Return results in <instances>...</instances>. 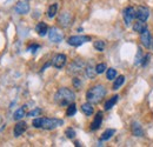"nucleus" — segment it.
<instances>
[{
  "instance_id": "obj_1",
  "label": "nucleus",
  "mask_w": 153,
  "mask_h": 147,
  "mask_svg": "<svg viewBox=\"0 0 153 147\" xmlns=\"http://www.w3.org/2000/svg\"><path fill=\"white\" fill-rule=\"evenodd\" d=\"M76 100V94L72 90L67 88V87H61L57 91V93L54 94V101L56 104L61 106V107H65V106H68L71 105L72 102H74Z\"/></svg>"
},
{
  "instance_id": "obj_2",
  "label": "nucleus",
  "mask_w": 153,
  "mask_h": 147,
  "mask_svg": "<svg viewBox=\"0 0 153 147\" xmlns=\"http://www.w3.org/2000/svg\"><path fill=\"white\" fill-rule=\"evenodd\" d=\"M33 127L36 128L46 129V131H52V129L57 128L59 126L64 125V120L57 119V118H36L32 121Z\"/></svg>"
},
{
  "instance_id": "obj_3",
  "label": "nucleus",
  "mask_w": 153,
  "mask_h": 147,
  "mask_svg": "<svg viewBox=\"0 0 153 147\" xmlns=\"http://www.w3.org/2000/svg\"><path fill=\"white\" fill-rule=\"evenodd\" d=\"M105 95H106V88L102 85H96L87 91L86 99L88 102L93 105V104H99L104 99Z\"/></svg>"
},
{
  "instance_id": "obj_4",
  "label": "nucleus",
  "mask_w": 153,
  "mask_h": 147,
  "mask_svg": "<svg viewBox=\"0 0 153 147\" xmlns=\"http://www.w3.org/2000/svg\"><path fill=\"white\" fill-rule=\"evenodd\" d=\"M88 41H91V37H88V36H73V37H70L67 39V44L71 46H74V47L81 46L82 44L88 42Z\"/></svg>"
},
{
  "instance_id": "obj_5",
  "label": "nucleus",
  "mask_w": 153,
  "mask_h": 147,
  "mask_svg": "<svg viewBox=\"0 0 153 147\" xmlns=\"http://www.w3.org/2000/svg\"><path fill=\"white\" fill-rule=\"evenodd\" d=\"M48 39H50V41H52L54 44H59V42L62 41L64 34H62V32L59 28H57V27H51L48 30Z\"/></svg>"
},
{
  "instance_id": "obj_6",
  "label": "nucleus",
  "mask_w": 153,
  "mask_h": 147,
  "mask_svg": "<svg viewBox=\"0 0 153 147\" xmlns=\"http://www.w3.org/2000/svg\"><path fill=\"white\" fill-rule=\"evenodd\" d=\"M123 18L125 21V25L126 26H130L133 21V19L135 18V10L133 7H126L124 11H123Z\"/></svg>"
},
{
  "instance_id": "obj_7",
  "label": "nucleus",
  "mask_w": 153,
  "mask_h": 147,
  "mask_svg": "<svg viewBox=\"0 0 153 147\" xmlns=\"http://www.w3.org/2000/svg\"><path fill=\"white\" fill-rule=\"evenodd\" d=\"M85 67V62L82 60L76 59L70 66H68V73L70 74H79Z\"/></svg>"
},
{
  "instance_id": "obj_8",
  "label": "nucleus",
  "mask_w": 153,
  "mask_h": 147,
  "mask_svg": "<svg viewBox=\"0 0 153 147\" xmlns=\"http://www.w3.org/2000/svg\"><path fill=\"white\" fill-rule=\"evenodd\" d=\"M66 61H67V56L65 54H57L51 61L52 66L57 70H61L65 65H66Z\"/></svg>"
},
{
  "instance_id": "obj_9",
  "label": "nucleus",
  "mask_w": 153,
  "mask_h": 147,
  "mask_svg": "<svg viewBox=\"0 0 153 147\" xmlns=\"http://www.w3.org/2000/svg\"><path fill=\"white\" fill-rule=\"evenodd\" d=\"M135 18L140 21H146L150 18V8L145 6H139L135 11Z\"/></svg>"
},
{
  "instance_id": "obj_10",
  "label": "nucleus",
  "mask_w": 153,
  "mask_h": 147,
  "mask_svg": "<svg viewBox=\"0 0 153 147\" xmlns=\"http://www.w3.org/2000/svg\"><path fill=\"white\" fill-rule=\"evenodd\" d=\"M140 41H141V44H143L144 47H146V48H150L151 47V45H152V36H151L149 28L145 30L140 34Z\"/></svg>"
},
{
  "instance_id": "obj_11",
  "label": "nucleus",
  "mask_w": 153,
  "mask_h": 147,
  "mask_svg": "<svg viewBox=\"0 0 153 147\" xmlns=\"http://www.w3.org/2000/svg\"><path fill=\"white\" fill-rule=\"evenodd\" d=\"M71 21H72V17H71V13L68 12H62L58 17V22L62 27H68L71 25Z\"/></svg>"
},
{
  "instance_id": "obj_12",
  "label": "nucleus",
  "mask_w": 153,
  "mask_h": 147,
  "mask_svg": "<svg viewBox=\"0 0 153 147\" xmlns=\"http://www.w3.org/2000/svg\"><path fill=\"white\" fill-rule=\"evenodd\" d=\"M14 11L18 14H27L30 12V5L26 1H18L14 7Z\"/></svg>"
},
{
  "instance_id": "obj_13",
  "label": "nucleus",
  "mask_w": 153,
  "mask_h": 147,
  "mask_svg": "<svg viewBox=\"0 0 153 147\" xmlns=\"http://www.w3.org/2000/svg\"><path fill=\"white\" fill-rule=\"evenodd\" d=\"M27 131V124L25 122V121H21L19 120L18 122H17V125L14 126V129H13V134H14V137H20V135H22L25 132Z\"/></svg>"
},
{
  "instance_id": "obj_14",
  "label": "nucleus",
  "mask_w": 153,
  "mask_h": 147,
  "mask_svg": "<svg viewBox=\"0 0 153 147\" xmlns=\"http://www.w3.org/2000/svg\"><path fill=\"white\" fill-rule=\"evenodd\" d=\"M131 131H132V134L134 137H144V129H143L141 125L138 121H132Z\"/></svg>"
},
{
  "instance_id": "obj_15",
  "label": "nucleus",
  "mask_w": 153,
  "mask_h": 147,
  "mask_svg": "<svg viewBox=\"0 0 153 147\" xmlns=\"http://www.w3.org/2000/svg\"><path fill=\"white\" fill-rule=\"evenodd\" d=\"M48 26H47V24L46 22H38L37 24V26H36V32L38 33V36L40 37H45L46 34H48Z\"/></svg>"
},
{
  "instance_id": "obj_16",
  "label": "nucleus",
  "mask_w": 153,
  "mask_h": 147,
  "mask_svg": "<svg viewBox=\"0 0 153 147\" xmlns=\"http://www.w3.org/2000/svg\"><path fill=\"white\" fill-rule=\"evenodd\" d=\"M101 124H102V113L98 112L94 119H93V121H92V124H91V131H97L98 128H100Z\"/></svg>"
},
{
  "instance_id": "obj_17",
  "label": "nucleus",
  "mask_w": 153,
  "mask_h": 147,
  "mask_svg": "<svg viewBox=\"0 0 153 147\" xmlns=\"http://www.w3.org/2000/svg\"><path fill=\"white\" fill-rule=\"evenodd\" d=\"M145 30H147V25L145 24V21H140V20H138V21L133 25V31L134 32H137V33H139V34H141Z\"/></svg>"
},
{
  "instance_id": "obj_18",
  "label": "nucleus",
  "mask_w": 153,
  "mask_h": 147,
  "mask_svg": "<svg viewBox=\"0 0 153 147\" xmlns=\"http://www.w3.org/2000/svg\"><path fill=\"white\" fill-rule=\"evenodd\" d=\"M81 112L85 114V115H87V117H90V115H92L93 113H94V110H93V106H92V104L91 102H85V104H82L81 105Z\"/></svg>"
},
{
  "instance_id": "obj_19",
  "label": "nucleus",
  "mask_w": 153,
  "mask_h": 147,
  "mask_svg": "<svg viewBox=\"0 0 153 147\" xmlns=\"http://www.w3.org/2000/svg\"><path fill=\"white\" fill-rule=\"evenodd\" d=\"M114 133H115V129L113 128H108V129H106L102 134H101V137H100V140L101 141H106V140H110L113 135H114Z\"/></svg>"
},
{
  "instance_id": "obj_20",
  "label": "nucleus",
  "mask_w": 153,
  "mask_h": 147,
  "mask_svg": "<svg viewBox=\"0 0 153 147\" xmlns=\"http://www.w3.org/2000/svg\"><path fill=\"white\" fill-rule=\"evenodd\" d=\"M118 99H119V95H113L112 98H110V100H107V101H106V104H105V106H104L105 111H110V110H111V108L114 106L115 104H117Z\"/></svg>"
},
{
  "instance_id": "obj_21",
  "label": "nucleus",
  "mask_w": 153,
  "mask_h": 147,
  "mask_svg": "<svg viewBox=\"0 0 153 147\" xmlns=\"http://www.w3.org/2000/svg\"><path fill=\"white\" fill-rule=\"evenodd\" d=\"M85 73H86V76L90 78V79H94L96 75L98 74L96 71V67H93L92 65H87V67L85 70Z\"/></svg>"
},
{
  "instance_id": "obj_22",
  "label": "nucleus",
  "mask_w": 153,
  "mask_h": 147,
  "mask_svg": "<svg viewBox=\"0 0 153 147\" xmlns=\"http://www.w3.org/2000/svg\"><path fill=\"white\" fill-rule=\"evenodd\" d=\"M58 12V4H52L47 10V17L50 19L54 18Z\"/></svg>"
},
{
  "instance_id": "obj_23",
  "label": "nucleus",
  "mask_w": 153,
  "mask_h": 147,
  "mask_svg": "<svg viewBox=\"0 0 153 147\" xmlns=\"http://www.w3.org/2000/svg\"><path fill=\"white\" fill-rule=\"evenodd\" d=\"M144 55H143V51H141V48L139 47L138 48V52H137V54H135V59H134V65L135 66H138V65H143V61H144Z\"/></svg>"
},
{
  "instance_id": "obj_24",
  "label": "nucleus",
  "mask_w": 153,
  "mask_h": 147,
  "mask_svg": "<svg viewBox=\"0 0 153 147\" xmlns=\"http://www.w3.org/2000/svg\"><path fill=\"white\" fill-rule=\"evenodd\" d=\"M25 115H26V113H25V107H20V108H18V110L14 112L13 119L17 120V121H19V120H21Z\"/></svg>"
},
{
  "instance_id": "obj_25",
  "label": "nucleus",
  "mask_w": 153,
  "mask_h": 147,
  "mask_svg": "<svg viewBox=\"0 0 153 147\" xmlns=\"http://www.w3.org/2000/svg\"><path fill=\"white\" fill-rule=\"evenodd\" d=\"M124 82H125V76H124V75H119V76L115 79L114 84H113V90H114V91L119 90V88L123 86Z\"/></svg>"
},
{
  "instance_id": "obj_26",
  "label": "nucleus",
  "mask_w": 153,
  "mask_h": 147,
  "mask_svg": "<svg viewBox=\"0 0 153 147\" xmlns=\"http://www.w3.org/2000/svg\"><path fill=\"white\" fill-rule=\"evenodd\" d=\"M76 113V106L74 102H72L71 105L67 106V111H66V115L67 117H73Z\"/></svg>"
},
{
  "instance_id": "obj_27",
  "label": "nucleus",
  "mask_w": 153,
  "mask_h": 147,
  "mask_svg": "<svg viewBox=\"0 0 153 147\" xmlns=\"http://www.w3.org/2000/svg\"><path fill=\"white\" fill-rule=\"evenodd\" d=\"M93 46H94V48H96L97 51H99V52H102L105 50V42L102 40H97V41H94Z\"/></svg>"
},
{
  "instance_id": "obj_28",
  "label": "nucleus",
  "mask_w": 153,
  "mask_h": 147,
  "mask_svg": "<svg viewBox=\"0 0 153 147\" xmlns=\"http://www.w3.org/2000/svg\"><path fill=\"white\" fill-rule=\"evenodd\" d=\"M41 113H42V110L37 107V108H34V110L30 111V112H28L26 115H27L28 118H34V117H39Z\"/></svg>"
},
{
  "instance_id": "obj_29",
  "label": "nucleus",
  "mask_w": 153,
  "mask_h": 147,
  "mask_svg": "<svg viewBox=\"0 0 153 147\" xmlns=\"http://www.w3.org/2000/svg\"><path fill=\"white\" fill-rule=\"evenodd\" d=\"M115 76H117V71H115L114 68H107V71H106V78L108 80H113V79H115Z\"/></svg>"
},
{
  "instance_id": "obj_30",
  "label": "nucleus",
  "mask_w": 153,
  "mask_h": 147,
  "mask_svg": "<svg viewBox=\"0 0 153 147\" xmlns=\"http://www.w3.org/2000/svg\"><path fill=\"white\" fill-rule=\"evenodd\" d=\"M106 70H107L106 64H98V65L96 66V71L98 74H102Z\"/></svg>"
},
{
  "instance_id": "obj_31",
  "label": "nucleus",
  "mask_w": 153,
  "mask_h": 147,
  "mask_svg": "<svg viewBox=\"0 0 153 147\" xmlns=\"http://www.w3.org/2000/svg\"><path fill=\"white\" fill-rule=\"evenodd\" d=\"M65 135H66L68 139H74L76 135V133L73 128H67L66 131H65Z\"/></svg>"
},
{
  "instance_id": "obj_32",
  "label": "nucleus",
  "mask_w": 153,
  "mask_h": 147,
  "mask_svg": "<svg viewBox=\"0 0 153 147\" xmlns=\"http://www.w3.org/2000/svg\"><path fill=\"white\" fill-rule=\"evenodd\" d=\"M39 48H40V45H38V44H32V45H30L27 47V51L31 52V53H36Z\"/></svg>"
},
{
  "instance_id": "obj_33",
  "label": "nucleus",
  "mask_w": 153,
  "mask_h": 147,
  "mask_svg": "<svg viewBox=\"0 0 153 147\" xmlns=\"http://www.w3.org/2000/svg\"><path fill=\"white\" fill-rule=\"evenodd\" d=\"M73 85H74V87H76V90H80L82 82H81V80H80L79 78H74V79H73Z\"/></svg>"
},
{
  "instance_id": "obj_34",
  "label": "nucleus",
  "mask_w": 153,
  "mask_h": 147,
  "mask_svg": "<svg viewBox=\"0 0 153 147\" xmlns=\"http://www.w3.org/2000/svg\"><path fill=\"white\" fill-rule=\"evenodd\" d=\"M149 60H150V54H147L144 58V61H143V66H146V64H149Z\"/></svg>"
}]
</instances>
